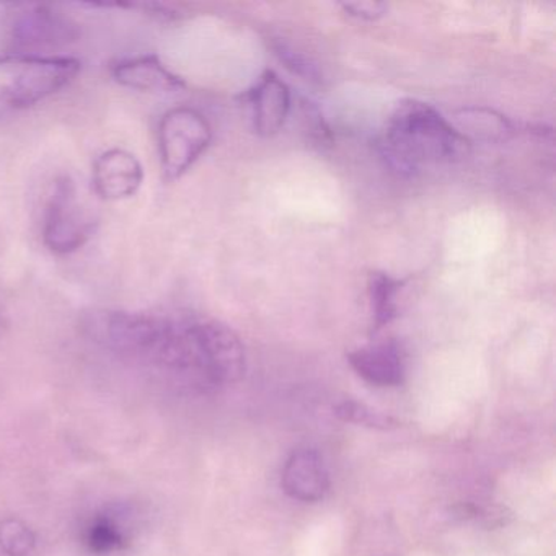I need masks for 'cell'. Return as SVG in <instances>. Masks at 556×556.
<instances>
[{"label":"cell","mask_w":556,"mask_h":556,"mask_svg":"<svg viewBox=\"0 0 556 556\" xmlns=\"http://www.w3.org/2000/svg\"><path fill=\"white\" fill-rule=\"evenodd\" d=\"M281 486L289 497L302 503H318L330 491V471L324 455L315 448H298L282 467Z\"/></svg>","instance_id":"52a82bcc"},{"label":"cell","mask_w":556,"mask_h":556,"mask_svg":"<svg viewBox=\"0 0 556 556\" xmlns=\"http://www.w3.org/2000/svg\"><path fill=\"white\" fill-rule=\"evenodd\" d=\"M334 415L343 421L356 422V425L367 426V428L392 429L399 426L392 416L383 415V413L369 408L363 403L353 402V400H346V402L334 406Z\"/></svg>","instance_id":"2e32d148"},{"label":"cell","mask_w":556,"mask_h":556,"mask_svg":"<svg viewBox=\"0 0 556 556\" xmlns=\"http://www.w3.org/2000/svg\"><path fill=\"white\" fill-rule=\"evenodd\" d=\"M87 548L97 555H109L125 548L129 543V532L115 514L103 513L93 517L84 530Z\"/></svg>","instance_id":"4fadbf2b"},{"label":"cell","mask_w":556,"mask_h":556,"mask_svg":"<svg viewBox=\"0 0 556 556\" xmlns=\"http://www.w3.org/2000/svg\"><path fill=\"white\" fill-rule=\"evenodd\" d=\"M403 281L392 278L387 273L376 271L369 276L370 312H372L374 330H382L392 324L399 315L400 292Z\"/></svg>","instance_id":"7c38bea8"},{"label":"cell","mask_w":556,"mask_h":556,"mask_svg":"<svg viewBox=\"0 0 556 556\" xmlns=\"http://www.w3.org/2000/svg\"><path fill=\"white\" fill-rule=\"evenodd\" d=\"M275 51L281 63H285L286 67L295 76L305 80H320V71L304 54L298 53V51L282 43L276 45Z\"/></svg>","instance_id":"ac0fdd59"},{"label":"cell","mask_w":556,"mask_h":556,"mask_svg":"<svg viewBox=\"0 0 556 556\" xmlns=\"http://www.w3.org/2000/svg\"><path fill=\"white\" fill-rule=\"evenodd\" d=\"M144 181V168L131 152L110 149L93 162V190L102 200L122 201L135 197Z\"/></svg>","instance_id":"8992f818"},{"label":"cell","mask_w":556,"mask_h":556,"mask_svg":"<svg viewBox=\"0 0 556 556\" xmlns=\"http://www.w3.org/2000/svg\"><path fill=\"white\" fill-rule=\"evenodd\" d=\"M12 38L22 48L60 47L76 40L77 28L53 9L37 5L18 15Z\"/></svg>","instance_id":"9c48e42d"},{"label":"cell","mask_w":556,"mask_h":556,"mask_svg":"<svg viewBox=\"0 0 556 556\" xmlns=\"http://www.w3.org/2000/svg\"><path fill=\"white\" fill-rule=\"evenodd\" d=\"M80 328L106 353L191 395H213L245 376L242 340L216 318L100 308Z\"/></svg>","instance_id":"6da1fadb"},{"label":"cell","mask_w":556,"mask_h":556,"mask_svg":"<svg viewBox=\"0 0 556 556\" xmlns=\"http://www.w3.org/2000/svg\"><path fill=\"white\" fill-rule=\"evenodd\" d=\"M110 74L119 86L138 92L177 93L187 87L155 54L123 58L110 66Z\"/></svg>","instance_id":"ba28073f"},{"label":"cell","mask_w":556,"mask_h":556,"mask_svg":"<svg viewBox=\"0 0 556 556\" xmlns=\"http://www.w3.org/2000/svg\"><path fill=\"white\" fill-rule=\"evenodd\" d=\"M348 363L361 379L374 387H399L405 380V351L396 341H382L351 351Z\"/></svg>","instance_id":"30bf717a"},{"label":"cell","mask_w":556,"mask_h":556,"mask_svg":"<svg viewBox=\"0 0 556 556\" xmlns=\"http://www.w3.org/2000/svg\"><path fill=\"white\" fill-rule=\"evenodd\" d=\"M343 9L351 17L367 22L379 21L389 12V5L382 2H354V4H343Z\"/></svg>","instance_id":"d6986e66"},{"label":"cell","mask_w":556,"mask_h":556,"mask_svg":"<svg viewBox=\"0 0 556 556\" xmlns=\"http://www.w3.org/2000/svg\"><path fill=\"white\" fill-rule=\"evenodd\" d=\"M83 64L71 56L0 54V118L38 105L66 89Z\"/></svg>","instance_id":"3957f363"},{"label":"cell","mask_w":556,"mask_h":556,"mask_svg":"<svg viewBox=\"0 0 556 556\" xmlns=\"http://www.w3.org/2000/svg\"><path fill=\"white\" fill-rule=\"evenodd\" d=\"M249 103L252 106L255 131L263 138H269L278 135L288 119L291 112V90L269 71L250 90Z\"/></svg>","instance_id":"8fae6325"},{"label":"cell","mask_w":556,"mask_h":556,"mask_svg":"<svg viewBox=\"0 0 556 556\" xmlns=\"http://www.w3.org/2000/svg\"><path fill=\"white\" fill-rule=\"evenodd\" d=\"M380 149L392 170L415 177L431 165L464 161L471 142L434 106L409 99L390 116Z\"/></svg>","instance_id":"7a4b0ae2"},{"label":"cell","mask_w":556,"mask_h":556,"mask_svg":"<svg viewBox=\"0 0 556 556\" xmlns=\"http://www.w3.org/2000/svg\"><path fill=\"white\" fill-rule=\"evenodd\" d=\"M301 118L302 129H304L305 136L308 141L314 142L318 148H325V146H331L333 142V136H331L330 126L324 119L320 110L314 105V103L302 100L301 102Z\"/></svg>","instance_id":"e0dca14e"},{"label":"cell","mask_w":556,"mask_h":556,"mask_svg":"<svg viewBox=\"0 0 556 556\" xmlns=\"http://www.w3.org/2000/svg\"><path fill=\"white\" fill-rule=\"evenodd\" d=\"M213 129L206 116L190 106L168 110L159 123V155L168 180L184 177L207 151Z\"/></svg>","instance_id":"5b68a950"},{"label":"cell","mask_w":556,"mask_h":556,"mask_svg":"<svg viewBox=\"0 0 556 556\" xmlns=\"http://www.w3.org/2000/svg\"><path fill=\"white\" fill-rule=\"evenodd\" d=\"M458 131L470 141V136L486 141H501L513 135V123L491 110H462L457 115ZM471 142V141H470Z\"/></svg>","instance_id":"5bb4252c"},{"label":"cell","mask_w":556,"mask_h":556,"mask_svg":"<svg viewBox=\"0 0 556 556\" xmlns=\"http://www.w3.org/2000/svg\"><path fill=\"white\" fill-rule=\"evenodd\" d=\"M37 546V535L18 517L0 520V548L9 556H30Z\"/></svg>","instance_id":"9a60e30c"},{"label":"cell","mask_w":556,"mask_h":556,"mask_svg":"<svg viewBox=\"0 0 556 556\" xmlns=\"http://www.w3.org/2000/svg\"><path fill=\"white\" fill-rule=\"evenodd\" d=\"M8 315H5L4 308H2V305H0V338L4 337L5 331H8Z\"/></svg>","instance_id":"ffe728a7"},{"label":"cell","mask_w":556,"mask_h":556,"mask_svg":"<svg viewBox=\"0 0 556 556\" xmlns=\"http://www.w3.org/2000/svg\"><path fill=\"white\" fill-rule=\"evenodd\" d=\"M92 210L80 198L76 181L64 175L54 181L43 216V242L56 255L83 249L96 232Z\"/></svg>","instance_id":"277c9868"}]
</instances>
